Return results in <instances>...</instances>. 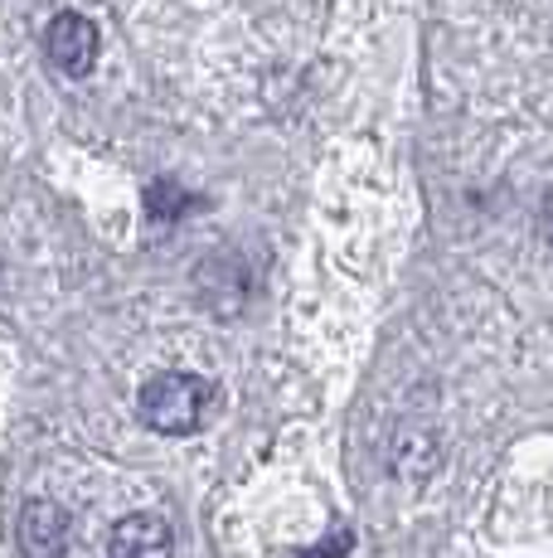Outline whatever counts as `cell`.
I'll return each instance as SVG.
<instances>
[{
  "mask_svg": "<svg viewBox=\"0 0 553 558\" xmlns=\"http://www.w3.org/2000/svg\"><path fill=\"white\" fill-rule=\"evenodd\" d=\"M205 408H209V384L199 374H185V369H165V374H151L136 393V413H142L146 427L165 437H185L205 423Z\"/></svg>",
  "mask_w": 553,
  "mask_h": 558,
  "instance_id": "6da1fadb",
  "label": "cell"
},
{
  "mask_svg": "<svg viewBox=\"0 0 553 558\" xmlns=\"http://www.w3.org/2000/svg\"><path fill=\"white\" fill-rule=\"evenodd\" d=\"M45 53L63 78H83L98 63V25L88 15H78V10H63L45 29Z\"/></svg>",
  "mask_w": 553,
  "mask_h": 558,
  "instance_id": "7a4b0ae2",
  "label": "cell"
},
{
  "mask_svg": "<svg viewBox=\"0 0 553 558\" xmlns=\"http://www.w3.org/2000/svg\"><path fill=\"white\" fill-rule=\"evenodd\" d=\"M15 539L25 558H63V549H69V510L59 500H25Z\"/></svg>",
  "mask_w": 553,
  "mask_h": 558,
  "instance_id": "3957f363",
  "label": "cell"
},
{
  "mask_svg": "<svg viewBox=\"0 0 553 558\" xmlns=\"http://www.w3.org/2000/svg\"><path fill=\"white\" fill-rule=\"evenodd\" d=\"M112 558H175V530H170L165 514H126V520L112 524V539H108Z\"/></svg>",
  "mask_w": 553,
  "mask_h": 558,
  "instance_id": "277c9868",
  "label": "cell"
},
{
  "mask_svg": "<svg viewBox=\"0 0 553 558\" xmlns=\"http://www.w3.org/2000/svg\"><path fill=\"white\" fill-rule=\"evenodd\" d=\"M146 204H151V214H156V219H180V214H185L195 199H189L185 190L175 185V180H156V185L146 190Z\"/></svg>",
  "mask_w": 553,
  "mask_h": 558,
  "instance_id": "5b68a950",
  "label": "cell"
},
{
  "mask_svg": "<svg viewBox=\"0 0 553 558\" xmlns=\"http://www.w3.org/2000/svg\"><path fill=\"white\" fill-rule=\"evenodd\" d=\"M349 549H355V534H349V530H340V534H331V539L321 544V549H306L302 558H345Z\"/></svg>",
  "mask_w": 553,
  "mask_h": 558,
  "instance_id": "8992f818",
  "label": "cell"
},
{
  "mask_svg": "<svg viewBox=\"0 0 553 558\" xmlns=\"http://www.w3.org/2000/svg\"><path fill=\"white\" fill-rule=\"evenodd\" d=\"M544 233L553 239V190H549V199H544Z\"/></svg>",
  "mask_w": 553,
  "mask_h": 558,
  "instance_id": "52a82bcc",
  "label": "cell"
}]
</instances>
